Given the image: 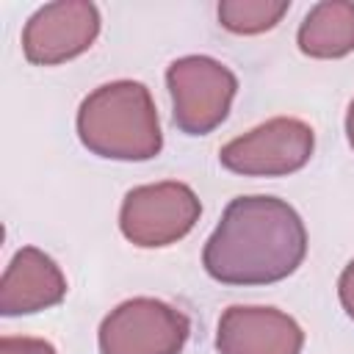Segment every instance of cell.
Instances as JSON below:
<instances>
[{"label": "cell", "instance_id": "30bf717a", "mask_svg": "<svg viewBox=\"0 0 354 354\" xmlns=\"http://www.w3.org/2000/svg\"><path fill=\"white\" fill-rule=\"evenodd\" d=\"M299 50L310 58H343L354 50V3H315L299 25Z\"/></svg>", "mask_w": 354, "mask_h": 354}, {"label": "cell", "instance_id": "277c9868", "mask_svg": "<svg viewBox=\"0 0 354 354\" xmlns=\"http://www.w3.org/2000/svg\"><path fill=\"white\" fill-rule=\"evenodd\" d=\"M202 205L191 185L166 180L127 191L119 210L122 235L141 249H160L185 238L199 221Z\"/></svg>", "mask_w": 354, "mask_h": 354}, {"label": "cell", "instance_id": "5bb4252c", "mask_svg": "<svg viewBox=\"0 0 354 354\" xmlns=\"http://www.w3.org/2000/svg\"><path fill=\"white\" fill-rule=\"evenodd\" d=\"M346 138H348V144L354 149V100L348 102V111H346Z\"/></svg>", "mask_w": 354, "mask_h": 354}, {"label": "cell", "instance_id": "6da1fadb", "mask_svg": "<svg viewBox=\"0 0 354 354\" xmlns=\"http://www.w3.org/2000/svg\"><path fill=\"white\" fill-rule=\"evenodd\" d=\"M307 254L301 216L277 196H235L202 249L205 271L221 285H271Z\"/></svg>", "mask_w": 354, "mask_h": 354}, {"label": "cell", "instance_id": "ba28073f", "mask_svg": "<svg viewBox=\"0 0 354 354\" xmlns=\"http://www.w3.org/2000/svg\"><path fill=\"white\" fill-rule=\"evenodd\" d=\"M301 326L277 307L232 304L218 318V354H301Z\"/></svg>", "mask_w": 354, "mask_h": 354}, {"label": "cell", "instance_id": "5b68a950", "mask_svg": "<svg viewBox=\"0 0 354 354\" xmlns=\"http://www.w3.org/2000/svg\"><path fill=\"white\" fill-rule=\"evenodd\" d=\"M191 335L183 310L138 296L122 301L100 324V354H180Z\"/></svg>", "mask_w": 354, "mask_h": 354}, {"label": "cell", "instance_id": "8fae6325", "mask_svg": "<svg viewBox=\"0 0 354 354\" xmlns=\"http://www.w3.org/2000/svg\"><path fill=\"white\" fill-rule=\"evenodd\" d=\"M288 8H290L288 0H221L218 22L230 33L254 36L271 30L288 14Z\"/></svg>", "mask_w": 354, "mask_h": 354}, {"label": "cell", "instance_id": "3957f363", "mask_svg": "<svg viewBox=\"0 0 354 354\" xmlns=\"http://www.w3.org/2000/svg\"><path fill=\"white\" fill-rule=\"evenodd\" d=\"M166 86L174 127L185 136H207L227 119L238 77L227 64L210 55H183L169 64Z\"/></svg>", "mask_w": 354, "mask_h": 354}, {"label": "cell", "instance_id": "9c48e42d", "mask_svg": "<svg viewBox=\"0 0 354 354\" xmlns=\"http://www.w3.org/2000/svg\"><path fill=\"white\" fill-rule=\"evenodd\" d=\"M66 296V277L50 254L36 246H22L0 282V313L30 315L61 304Z\"/></svg>", "mask_w": 354, "mask_h": 354}, {"label": "cell", "instance_id": "4fadbf2b", "mask_svg": "<svg viewBox=\"0 0 354 354\" xmlns=\"http://www.w3.org/2000/svg\"><path fill=\"white\" fill-rule=\"evenodd\" d=\"M337 296H340V304H343L346 315L354 321V260L343 268V274L337 279Z\"/></svg>", "mask_w": 354, "mask_h": 354}, {"label": "cell", "instance_id": "8992f818", "mask_svg": "<svg viewBox=\"0 0 354 354\" xmlns=\"http://www.w3.org/2000/svg\"><path fill=\"white\" fill-rule=\"evenodd\" d=\"M315 149L313 127L293 116H274L218 149L224 169L243 177H285L307 166Z\"/></svg>", "mask_w": 354, "mask_h": 354}, {"label": "cell", "instance_id": "52a82bcc", "mask_svg": "<svg viewBox=\"0 0 354 354\" xmlns=\"http://www.w3.org/2000/svg\"><path fill=\"white\" fill-rule=\"evenodd\" d=\"M100 33V11L88 0H58L30 14L22 28V53L30 64L55 66L86 53Z\"/></svg>", "mask_w": 354, "mask_h": 354}, {"label": "cell", "instance_id": "7a4b0ae2", "mask_svg": "<svg viewBox=\"0 0 354 354\" xmlns=\"http://www.w3.org/2000/svg\"><path fill=\"white\" fill-rule=\"evenodd\" d=\"M77 138L97 158H155L163 133L149 88L138 80H113L94 88L77 108Z\"/></svg>", "mask_w": 354, "mask_h": 354}, {"label": "cell", "instance_id": "7c38bea8", "mask_svg": "<svg viewBox=\"0 0 354 354\" xmlns=\"http://www.w3.org/2000/svg\"><path fill=\"white\" fill-rule=\"evenodd\" d=\"M0 354H58L53 343L41 337H11L6 335L0 340Z\"/></svg>", "mask_w": 354, "mask_h": 354}]
</instances>
